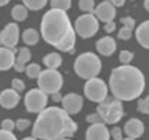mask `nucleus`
Wrapping results in <instances>:
<instances>
[{
  "instance_id": "obj_1",
  "label": "nucleus",
  "mask_w": 149,
  "mask_h": 140,
  "mask_svg": "<svg viewBox=\"0 0 149 140\" xmlns=\"http://www.w3.org/2000/svg\"><path fill=\"white\" fill-rule=\"evenodd\" d=\"M78 129L63 108L50 106L39 113L33 127V137L42 140H64L72 137Z\"/></svg>"
},
{
  "instance_id": "obj_2",
  "label": "nucleus",
  "mask_w": 149,
  "mask_h": 140,
  "mask_svg": "<svg viewBox=\"0 0 149 140\" xmlns=\"http://www.w3.org/2000/svg\"><path fill=\"white\" fill-rule=\"evenodd\" d=\"M109 88L116 99L134 100L144 91V74L137 66L131 64L114 68L109 77Z\"/></svg>"
},
{
  "instance_id": "obj_3",
  "label": "nucleus",
  "mask_w": 149,
  "mask_h": 140,
  "mask_svg": "<svg viewBox=\"0 0 149 140\" xmlns=\"http://www.w3.org/2000/svg\"><path fill=\"white\" fill-rule=\"evenodd\" d=\"M74 29L66 11L49 9L44 13L41 21V36L46 43L57 47Z\"/></svg>"
},
{
  "instance_id": "obj_4",
  "label": "nucleus",
  "mask_w": 149,
  "mask_h": 140,
  "mask_svg": "<svg viewBox=\"0 0 149 140\" xmlns=\"http://www.w3.org/2000/svg\"><path fill=\"white\" fill-rule=\"evenodd\" d=\"M102 64L100 58L94 52H84L81 53L74 60V72L80 78L90 80L96 78L100 73Z\"/></svg>"
},
{
  "instance_id": "obj_5",
  "label": "nucleus",
  "mask_w": 149,
  "mask_h": 140,
  "mask_svg": "<svg viewBox=\"0 0 149 140\" xmlns=\"http://www.w3.org/2000/svg\"><path fill=\"white\" fill-rule=\"evenodd\" d=\"M38 86L46 94H54L59 92L63 84V78L57 70L46 69L42 71L38 78Z\"/></svg>"
},
{
  "instance_id": "obj_6",
  "label": "nucleus",
  "mask_w": 149,
  "mask_h": 140,
  "mask_svg": "<svg viewBox=\"0 0 149 140\" xmlns=\"http://www.w3.org/2000/svg\"><path fill=\"white\" fill-rule=\"evenodd\" d=\"M97 113L101 117L102 121L107 124H116L124 116V107L122 101L118 99L105 100L97 107Z\"/></svg>"
},
{
  "instance_id": "obj_7",
  "label": "nucleus",
  "mask_w": 149,
  "mask_h": 140,
  "mask_svg": "<svg viewBox=\"0 0 149 140\" xmlns=\"http://www.w3.org/2000/svg\"><path fill=\"white\" fill-rule=\"evenodd\" d=\"M74 32L83 39H88L96 35L99 30V22L94 13H84L74 22Z\"/></svg>"
},
{
  "instance_id": "obj_8",
  "label": "nucleus",
  "mask_w": 149,
  "mask_h": 140,
  "mask_svg": "<svg viewBox=\"0 0 149 140\" xmlns=\"http://www.w3.org/2000/svg\"><path fill=\"white\" fill-rule=\"evenodd\" d=\"M84 92L90 100L101 103L107 98L108 88L102 79L96 77V78L87 80L84 86Z\"/></svg>"
},
{
  "instance_id": "obj_9",
  "label": "nucleus",
  "mask_w": 149,
  "mask_h": 140,
  "mask_svg": "<svg viewBox=\"0 0 149 140\" xmlns=\"http://www.w3.org/2000/svg\"><path fill=\"white\" fill-rule=\"evenodd\" d=\"M48 96L41 89H32L25 96V105L31 113H41L46 108Z\"/></svg>"
},
{
  "instance_id": "obj_10",
  "label": "nucleus",
  "mask_w": 149,
  "mask_h": 140,
  "mask_svg": "<svg viewBox=\"0 0 149 140\" xmlns=\"http://www.w3.org/2000/svg\"><path fill=\"white\" fill-rule=\"evenodd\" d=\"M19 40V27L17 23H9L0 32V44L3 47L15 49Z\"/></svg>"
},
{
  "instance_id": "obj_11",
  "label": "nucleus",
  "mask_w": 149,
  "mask_h": 140,
  "mask_svg": "<svg viewBox=\"0 0 149 140\" xmlns=\"http://www.w3.org/2000/svg\"><path fill=\"white\" fill-rule=\"evenodd\" d=\"M62 108L68 115L78 113L83 107V98L77 93H70L62 98Z\"/></svg>"
},
{
  "instance_id": "obj_12",
  "label": "nucleus",
  "mask_w": 149,
  "mask_h": 140,
  "mask_svg": "<svg viewBox=\"0 0 149 140\" xmlns=\"http://www.w3.org/2000/svg\"><path fill=\"white\" fill-rule=\"evenodd\" d=\"M94 15L97 18L99 21L103 22V23H108L114 20L116 15V9L113 4L109 2H100L97 6L95 7L94 10Z\"/></svg>"
},
{
  "instance_id": "obj_13",
  "label": "nucleus",
  "mask_w": 149,
  "mask_h": 140,
  "mask_svg": "<svg viewBox=\"0 0 149 140\" xmlns=\"http://www.w3.org/2000/svg\"><path fill=\"white\" fill-rule=\"evenodd\" d=\"M109 131L103 123L93 124L86 132V140H109Z\"/></svg>"
},
{
  "instance_id": "obj_14",
  "label": "nucleus",
  "mask_w": 149,
  "mask_h": 140,
  "mask_svg": "<svg viewBox=\"0 0 149 140\" xmlns=\"http://www.w3.org/2000/svg\"><path fill=\"white\" fill-rule=\"evenodd\" d=\"M96 49L101 55L110 56L116 50V42L111 36H104L96 42Z\"/></svg>"
},
{
  "instance_id": "obj_15",
  "label": "nucleus",
  "mask_w": 149,
  "mask_h": 140,
  "mask_svg": "<svg viewBox=\"0 0 149 140\" xmlns=\"http://www.w3.org/2000/svg\"><path fill=\"white\" fill-rule=\"evenodd\" d=\"M19 93L11 89H5L0 93V104L4 108H13L19 102Z\"/></svg>"
},
{
  "instance_id": "obj_16",
  "label": "nucleus",
  "mask_w": 149,
  "mask_h": 140,
  "mask_svg": "<svg viewBox=\"0 0 149 140\" xmlns=\"http://www.w3.org/2000/svg\"><path fill=\"white\" fill-rule=\"evenodd\" d=\"M17 52V49H9L3 46L0 47V71H7L13 68Z\"/></svg>"
},
{
  "instance_id": "obj_17",
  "label": "nucleus",
  "mask_w": 149,
  "mask_h": 140,
  "mask_svg": "<svg viewBox=\"0 0 149 140\" xmlns=\"http://www.w3.org/2000/svg\"><path fill=\"white\" fill-rule=\"evenodd\" d=\"M125 132L128 137L136 139L144 133V125L138 119H131L125 125Z\"/></svg>"
},
{
  "instance_id": "obj_18",
  "label": "nucleus",
  "mask_w": 149,
  "mask_h": 140,
  "mask_svg": "<svg viewBox=\"0 0 149 140\" xmlns=\"http://www.w3.org/2000/svg\"><path fill=\"white\" fill-rule=\"evenodd\" d=\"M31 58H32L31 50L28 47H21L17 50V56L15 57V66H13V69L19 73L26 71V68H27L26 64L30 62Z\"/></svg>"
},
{
  "instance_id": "obj_19",
  "label": "nucleus",
  "mask_w": 149,
  "mask_h": 140,
  "mask_svg": "<svg viewBox=\"0 0 149 140\" xmlns=\"http://www.w3.org/2000/svg\"><path fill=\"white\" fill-rule=\"evenodd\" d=\"M135 36L142 47L145 49H149V20L141 23L135 31Z\"/></svg>"
},
{
  "instance_id": "obj_20",
  "label": "nucleus",
  "mask_w": 149,
  "mask_h": 140,
  "mask_svg": "<svg viewBox=\"0 0 149 140\" xmlns=\"http://www.w3.org/2000/svg\"><path fill=\"white\" fill-rule=\"evenodd\" d=\"M76 41H77V34L74 32V29H72V32L68 34V37L55 48L62 52H72V53H74Z\"/></svg>"
},
{
  "instance_id": "obj_21",
  "label": "nucleus",
  "mask_w": 149,
  "mask_h": 140,
  "mask_svg": "<svg viewBox=\"0 0 149 140\" xmlns=\"http://www.w3.org/2000/svg\"><path fill=\"white\" fill-rule=\"evenodd\" d=\"M43 64L47 66V69L57 70L62 64V57L57 52H50L43 57Z\"/></svg>"
},
{
  "instance_id": "obj_22",
  "label": "nucleus",
  "mask_w": 149,
  "mask_h": 140,
  "mask_svg": "<svg viewBox=\"0 0 149 140\" xmlns=\"http://www.w3.org/2000/svg\"><path fill=\"white\" fill-rule=\"evenodd\" d=\"M22 39L24 43L29 46H35L40 40V34L34 28H28L22 34Z\"/></svg>"
},
{
  "instance_id": "obj_23",
  "label": "nucleus",
  "mask_w": 149,
  "mask_h": 140,
  "mask_svg": "<svg viewBox=\"0 0 149 140\" xmlns=\"http://www.w3.org/2000/svg\"><path fill=\"white\" fill-rule=\"evenodd\" d=\"M29 15V9L24 4H15L11 9V17L17 22H24Z\"/></svg>"
},
{
  "instance_id": "obj_24",
  "label": "nucleus",
  "mask_w": 149,
  "mask_h": 140,
  "mask_svg": "<svg viewBox=\"0 0 149 140\" xmlns=\"http://www.w3.org/2000/svg\"><path fill=\"white\" fill-rule=\"evenodd\" d=\"M22 1L29 10L33 11H37L44 8L48 2V0H22Z\"/></svg>"
},
{
  "instance_id": "obj_25",
  "label": "nucleus",
  "mask_w": 149,
  "mask_h": 140,
  "mask_svg": "<svg viewBox=\"0 0 149 140\" xmlns=\"http://www.w3.org/2000/svg\"><path fill=\"white\" fill-rule=\"evenodd\" d=\"M25 72L30 79H38L40 76V74H41L42 70H41V66H40L38 64L32 62V64H28Z\"/></svg>"
},
{
  "instance_id": "obj_26",
  "label": "nucleus",
  "mask_w": 149,
  "mask_h": 140,
  "mask_svg": "<svg viewBox=\"0 0 149 140\" xmlns=\"http://www.w3.org/2000/svg\"><path fill=\"white\" fill-rule=\"evenodd\" d=\"M50 6L53 9L66 11L72 6V0H50Z\"/></svg>"
},
{
  "instance_id": "obj_27",
  "label": "nucleus",
  "mask_w": 149,
  "mask_h": 140,
  "mask_svg": "<svg viewBox=\"0 0 149 140\" xmlns=\"http://www.w3.org/2000/svg\"><path fill=\"white\" fill-rule=\"evenodd\" d=\"M80 10L85 13H94L95 10V0H79L78 3Z\"/></svg>"
},
{
  "instance_id": "obj_28",
  "label": "nucleus",
  "mask_w": 149,
  "mask_h": 140,
  "mask_svg": "<svg viewBox=\"0 0 149 140\" xmlns=\"http://www.w3.org/2000/svg\"><path fill=\"white\" fill-rule=\"evenodd\" d=\"M134 58V53L130 50H120V54H118V60L123 64H129Z\"/></svg>"
},
{
  "instance_id": "obj_29",
  "label": "nucleus",
  "mask_w": 149,
  "mask_h": 140,
  "mask_svg": "<svg viewBox=\"0 0 149 140\" xmlns=\"http://www.w3.org/2000/svg\"><path fill=\"white\" fill-rule=\"evenodd\" d=\"M138 111L143 113H148L149 115V96L140 99L138 101Z\"/></svg>"
},
{
  "instance_id": "obj_30",
  "label": "nucleus",
  "mask_w": 149,
  "mask_h": 140,
  "mask_svg": "<svg viewBox=\"0 0 149 140\" xmlns=\"http://www.w3.org/2000/svg\"><path fill=\"white\" fill-rule=\"evenodd\" d=\"M11 87H13V90H15L17 92H23L26 88V84L23 80L21 79L15 78L13 81H11Z\"/></svg>"
},
{
  "instance_id": "obj_31",
  "label": "nucleus",
  "mask_w": 149,
  "mask_h": 140,
  "mask_svg": "<svg viewBox=\"0 0 149 140\" xmlns=\"http://www.w3.org/2000/svg\"><path fill=\"white\" fill-rule=\"evenodd\" d=\"M132 34H133V31L126 27H123L120 29L118 33V38L120 40H129L132 38Z\"/></svg>"
},
{
  "instance_id": "obj_32",
  "label": "nucleus",
  "mask_w": 149,
  "mask_h": 140,
  "mask_svg": "<svg viewBox=\"0 0 149 140\" xmlns=\"http://www.w3.org/2000/svg\"><path fill=\"white\" fill-rule=\"evenodd\" d=\"M120 23L124 25V27L128 28L130 30H134L135 29V26H136V21L133 19L132 17H125L120 19Z\"/></svg>"
},
{
  "instance_id": "obj_33",
  "label": "nucleus",
  "mask_w": 149,
  "mask_h": 140,
  "mask_svg": "<svg viewBox=\"0 0 149 140\" xmlns=\"http://www.w3.org/2000/svg\"><path fill=\"white\" fill-rule=\"evenodd\" d=\"M15 122L10 119L3 120L2 123H1V128H2V130H4V131L13 132V130L15 129Z\"/></svg>"
},
{
  "instance_id": "obj_34",
  "label": "nucleus",
  "mask_w": 149,
  "mask_h": 140,
  "mask_svg": "<svg viewBox=\"0 0 149 140\" xmlns=\"http://www.w3.org/2000/svg\"><path fill=\"white\" fill-rule=\"evenodd\" d=\"M30 125H31V122H30L29 120H27V119L17 120V124H15V126H17V128L19 130V131H24V130L28 129V128L30 127Z\"/></svg>"
},
{
  "instance_id": "obj_35",
  "label": "nucleus",
  "mask_w": 149,
  "mask_h": 140,
  "mask_svg": "<svg viewBox=\"0 0 149 140\" xmlns=\"http://www.w3.org/2000/svg\"><path fill=\"white\" fill-rule=\"evenodd\" d=\"M0 140H17L13 132L0 130Z\"/></svg>"
},
{
  "instance_id": "obj_36",
  "label": "nucleus",
  "mask_w": 149,
  "mask_h": 140,
  "mask_svg": "<svg viewBox=\"0 0 149 140\" xmlns=\"http://www.w3.org/2000/svg\"><path fill=\"white\" fill-rule=\"evenodd\" d=\"M87 121L90 122V123H92V125H93V124L103 123V121H102L101 117H100V116L98 115L97 113H92V115L88 116V117H87Z\"/></svg>"
},
{
  "instance_id": "obj_37",
  "label": "nucleus",
  "mask_w": 149,
  "mask_h": 140,
  "mask_svg": "<svg viewBox=\"0 0 149 140\" xmlns=\"http://www.w3.org/2000/svg\"><path fill=\"white\" fill-rule=\"evenodd\" d=\"M103 29H104V31H105L106 33L111 34V33H113V32L116 31V23H114L113 21L108 22V23H105V25H104Z\"/></svg>"
},
{
  "instance_id": "obj_38",
  "label": "nucleus",
  "mask_w": 149,
  "mask_h": 140,
  "mask_svg": "<svg viewBox=\"0 0 149 140\" xmlns=\"http://www.w3.org/2000/svg\"><path fill=\"white\" fill-rule=\"evenodd\" d=\"M111 136L114 140H123V132L120 128L116 127L111 130Z\"/></svg>"
},
{
  "instance_id": "obj_39",
  "label": "nucleus",
  "mask_w": 149,
  "mask_h": 140,
  "mask_svg": "<svg viewBox=\"0 0 149 140\" xmlns=\"http://www.w3.org/2000/svg\"><path fill=\"white\" fill-rule=\"evenodd\" d=\"M125 2H126V0H112L111 4H113L116 7H120L125 4Z\"/></svg>"
},
{
  "instance_id": "obj_40",
  "label": "nucleus",
  "mask_w": 149,
  "mask_h": 140,
  "mask_svg": "<svg viewBox=\"0 0 149 140\" xmlns=\"http://www.w3.org/2000/svg\"><path fill=\"white\" fill-rule=\"evenodd\" d=\"M62 98H63V97H61V95H60L59 92L52 94V99H53V101H56V102H58V101H62Z\"/></svg>"
},
{
  "instance_id": "obj_41",
  "label": "nucleus",
  "mask_w": 149,
  "mask_h": 140,
  "mask_svg": "<svg viewBox=\"0 0 149 140\" xmlns=\"http://www.w3.org/2000/svg\"><path fill=\"white\" fill-rule=\"evenodd\" d=\"M10 0H0V6H5L6 4H8Z\"/></svg>"
},
{
  "instance_id": "obj_42",
  "label": "nucleus",
  "mask_w": 149,
  "mask_h": 140,
  "mask_svg": "<svg viewBox=\"0 0 149 140\" xmlns=\"http://www.w3.org/2000/svg\"><path fill=\"white\" fill-rule=\"evenodd\" d=\"M144 8L149 13V0H144Z\"/></svg>"
},
{
  "instance_id": "obj_43",
  "label": "nucleus",
  "mask_w": 149,
  "mask_h": 140,
  "mask_svg": "<svg viewBox=\"0 0 149 140\" xmlns=\"http://www.w3.org/2000/svg\"><path fill=\"white\" fill-rule=\"evenodd\" d=\"M24 140H38L37 138H35V137H27V138H25Z\"/></svg>"
},
{
  "instance_id": "obj_44",
  "label": "nucleus",
  "mask_w": 149,
  "mask_h": 140,
  "mask_svg": "<svg viewBox=\"0 0 149 140\" xmlns=\"http://www.w3.org/2000/svg\"><path fill=\"white\" fill-rule=\"evenodd\" d=\"M123 140H136V139H133V138L128 137V138H125V139H123Z\"/></svg>"
},
{
  "instance_id": "obj_45",
  "label": "nucleus",
  "mask_w": 149,
  "mask_h": 140,
  "mask_svg": "<svg viewBox=\"0 0 149 140\" xmlns=\"http://www.w3.org/2000/svg\"><path fill=\"white\" fill-rule=\"evenodd\" d=\"M104 1H106V2H109V3H111V1H112V0H104Z\"/></svg>"
},
{
  "instance_id": "obj_46",
  "label": "nucleus",
  "mask_w": 149,
  "mask_h": 140,
  "mask_svg": "<svg viewBox=\"0 0 149 140\" xmlns=\"http://www.w3.org/2000/svg\"><path fill=\"white\" fill-rule=\"evenodd\" d=\"M64 140H70V139H64Z\"/></svg>"
}]
</instances>
